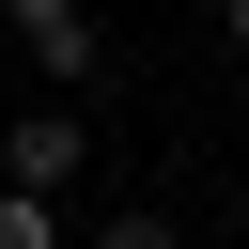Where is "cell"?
Instances as JSON below:
<instances>
[{
	"mask_svg": "<svg viewBox=\"0 0 249 249\" xmlns=\"http://www.w3.org/2000/svg\"><path fill=\"white\" fill-rule=\"evenodd\" d=\"M0 31L47 62V93H78L93 62H109V31H93V0H0Z\"/></svg>",
	"mask_w": 249,
	"mask_h": 249,
	"instance_id": "6da1fadb",
	"label": "cell"
},
{
	"mask_svg": "<svg viewBox=\"0 0 249 249\" xmlns=\"http://www.w3.org/2000/svg\"><path fill=\"white\" fill-rule=\"evenodd\" d=\"M78 156H93V124H62V109L0 124V187H31V202H62V187H78Z\"/></svg>",
	"mask_w": 249,
	"mask_h": 249,
	"instance_id": "7a4b0ae2",
	"label": "cell"
},
{
	"mask_svg": "<svg viewBox=\"0 0 249 249\" xmlns=\"http://www.w3.org/2000/svg\"><path fill=\"white\" fill-rule=\"evenodd\" d=\"M0 249H62V202H31V187H0Z\"/></svg>",
	"mask_w": 249,
	"mask_h": 249,
	"instance_id": "3957f363",
	"label": "cell"
},
{
	"mask_svg": "<svg viewBox=\"0 0 249 249\" xmlns=\"http://www.w3.org/2000/svg\"><path fill=\"white\" fill-rule=\"evenodd\" d=\"M93 249H187V233H171V218H156V202H124V218H109V233H93Z\"/></svg>",
	"mask_w": 249,
	"mask_h": 249,
	"instance_id": "277c9868",
	"label": "cell"
},
{
	"mask_svg": "<svg viewBox=\"0 0 249 249\" xmlns=\"http://www.w3.org/2000/svg\"><path fill=\"white\" fill-rule=\"evenodd\" d=\"M218 31H233V47H249V0H218Z\"/></svg>",
	"mask_w": 249,
	"mask_h": 249,
	"instance_id": "5b68a950",
	"label": "cell"
}]
</instances>
